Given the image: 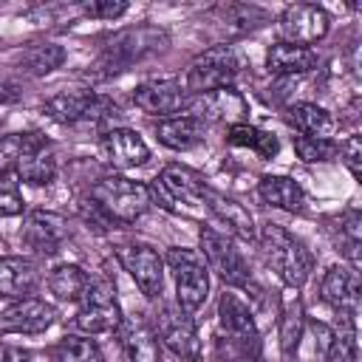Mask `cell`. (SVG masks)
<instances>
[{
  "label": "cell",
  "instance_id": "1",
  "mask_svg": "<svg viewBox=\"0 0 362 362\" xmlns=\"http://www.w3.org/2000/svg\"><path fill=\"white\" fill-rule=\"evenodd\" d=\"M167 31L158 25H133V28H122L113 37H107L102 54L96 57V62L90 65V74L96 79H107L116 76L122 71H127L133 62L147 59L153 54H158L167 45Z\"/></svg>",
  "mask_w": 362,
  "mask_h": 362
},
{
  "label": "cell",
  "instance_id": "2",
  "mask_svg": "<svg viewBox=\"0 0 362 362\" xmlns=\"http://www.w3.org/2000/svg\"><path fill=\"white\" fill-rule=\"evenodd\" d=\"M218 345L229 362H255L260 356V337L252 317V308L232 291H223L218 300Z\"/></svg>",
  "mask_w": 362,
  "mask_h": 362
},
{
  "label": "cell",
  "instance_id": "3",
  "mask_svg": "<svg viewBox=\"0 0 362 362\" xmlns=\"http://www.w3.org/2000/svg\"><path fill=\"white\" fill-rule=\"evenodd\" d=\"M260 249H263V257L266 263L274 269V274L291 286V288H300L308 277H311V269H314V255L308 252V246L291 235L286 226L280 223H266L260 229Z\"/></svg>",
  "mask_w": 362,
  "mask_h": 362
},
{
  "label": "cell",
  "instance_id": "4",
  "mask_svg": "<svg viewBox=\"0 0 362 362\" xmlns=\"http://www.w3.org/2000/svg\"><path fill=\"white\" fill-rule=\"evenodd\" d=\"M243 68H246V57L238 45H226V42L212 45L189 62L181 85L189 96H204L221 88H232V82L240 76Z\"/></svg>",
  "mask_w": 362,
  "mask_h": 362
},
{
  "label": "cell",
  "instance_id": "5",
  "mask_svg": "<svg viewBox=\"0 0 362 362\" xmlns=\"http://www.w3.org/2000/svg\"><path fill=\"white\" fill-rule=\"evenodd\" d=\"M90 201L113 221L130 223L141 218L150 206V187L124 175H107L90 187Z\"/></svg>",
  "mask_w": 362,
  "mask_h": 362
},
{
  "label": "cell",
  "instance_id": "6",
  "mask_svg": "<svg viewBox=\"0 0 362 362\" xmlns=\"http://www.w3.org/2000/svg\"><path fill=\"white\" fill-rule=\"evenodd\" d=\"M173 280H175V303L184 314H192L204 305L209 294V269L204 257L195 249H181L173 246L164 257Z\"/></svg>",
  "mask_w": 362,
  "mask_h": 362
},
{
  "label": "cell",
  "instance_id": "7",
  "mask_svg": "<svg viewBox=\"0 0 362 362\" xmlns=\"http://www.w3.org/2000/svg\"><path fill=\"white\" fill-rule=\"evenodd\" d=\"M45 113L59 122V124H79V122H90V124H102L110 116L119 113V107L107 99L99 96L88 88H76V90H59L45 102Z\"/></svg>",
  "mask_w": 362,
  "mask_h": 362
},
{
  "label": "cell",
  "instance_id": "8",
  "mask_svg": "<svg viewBox=\"0 0 362 362\" xmlns=\"http://www.w3.org/2000/svg\"><path fill=\"white\" fill-rule=\"evenodd\" d=\"M122 308L113 294L110 280H90L88 294L82 297V308L74 317V328L82 331L85 337H99V334H113L122 325Z\"/></svg>",
  "mask_w": 362,
  "mask_h": 362
},
{
  "label": "cell",
  "instance_id": "9",
  "mask_svg": "<svg viewBox=\"0 0 362 362\" xmlns=\"http://www.w3.org/2000/svg\"><path fill=\"white\" fill-rule=\"evenodd\" d=\"M201 252H204L206 269H212L223 283H229V286H249V280H252L249 263L235 249L229 235H223L218 229H209V226L201 229Z\"/></svg>",
  "mask_w": 362,
  "mask_h": 362
},
{
  "label": "cell",
  "instance_id": "10",
  "mask_svg": "<svg viewBox=\"0 0 362 362\" xmlns=\"http://www.w3.org/2000/svg\"><path fill=\"white\" fill-rule=\"evenodd\" d=\"M116 257L124 266V272L133 277L139 291L150 300H156L164 288V257L147 246V243H119Z\"/></svg>",
  "mask_w": 362,
  "mask_h": 362
},
{
  "label": "cell",
  "instance_id": "11",
  "mask_svg": "<svg viewBox=\"0 0 362 362\" xmlns=\"http://www.w3.org/2000/svg\"><path fill=\"white\" fill-rule=\"evenodd\" d=\"M156 337H161V345L175 356V359H201V345L195 325L189 314H184L175 305H161L156 311Z\"/></svg>",
  "mask_w": 362,
  "mask_h": 362
},
{
  "label": "cell",
  "instance_id": "12",
  "mask_svg": "<svg viewBox=\"0 0 362 362\" xmlns=\"http://www.w3.org/2000/svg\"><path fill=\"white\" fill-rule=\"evenodd\" d=\"M189 93L178 79H150L133 90V105L150 116H175L189 107Z\"/></svg>",
  "mask_w": 362,
  "mask_h": 362
},
{
  "label": "cell",
  "instance_id": "13",
  "mask_svg": "<svg viewBox=\"0 0 362 362\" xmlns=\"http://www.w3.org/2000/svg\"><path fill=\"white\" fill-rule=\"evenodd\" d=\"M280 34L286 37V42L291 45H311V42H320L325 34H328V14L320 8V6H311V3H294V6H286L283 14H280Z\"/></svg>",
  "mask_w": 362,
  "mask_h": 362
},
{
  "label": "cell",
  "instance_id": "14",
  "mask_svg": "<svg viewBox=\"0 0 362 362\" xmlns=\"http://www.w3.org/2000/svg\"><path fill=\"white\" fill-rule=\"evenodd\" d=\"M99 153L116 170H133V167H141L150 158V147L130 127H110V130H105L102 139H99Z\"/></svg>",
  "mask_w": 362,
  "mask_h": 362
},
{
  "label": "cell",
  "instance_id": "15",
  "mask_svg": "<svg viewBox=\"0 0 362 362\" xmlns=\"http://www.w3.org/2000/svg\"><path fill=\"white\" fill-rule=\"evenodd\" d=\"M57 311L51 303L25 297L14 300L6 311H0V331L3 334H42L54 325Z\"/></svg>",
  "mask_w": 362,
  "mask_h": 362
},
{
  "label": "cell",
  "instance_id": "16",
  "mask_svg": "<svg viewBox=\"0 0 362 362\" xmlns=\"http://www.w3.org/2000/svg\"><path fill=\"white\" fill-rule=\"evenodd\" d=\"M119 351H122V362H161L158 337L150 328V322L139 314L122 320V325H119Z\"/></svg>",
  "mask_w": 362,
  "mask_h": 362
},
{
  "label": "cell",
  "instance_id": "17",
  "mask_svg": "<svg viewBox=\"0 0 362 362\" xmlns=\"http://www.w3.org/2000/svg\"><path fill=\"white\" fill-rule=\"evenodd\" d=\"M201 204L226 226V232H232V235H238L243 240H255V235H257L255 232V218L243 204H238L235 198H229V195H223V192H218L212 187H204Z\"/></svg>",
  "mask_w": 362,
  "mask_h": 362
},
{
  "label": "cell",
  "instance_id": "18",
  "mask_svg": "<svg viewBox=\"0 0 362 362\" xmlns=\"http://www.w3.org/2000/svg\"><path fill=\"white\" fill-rule=\"evenodd\" d=\"M68 238V223L62 215L57 212H45V209H37V212H28L25 215V223H23V240L42 252V255H51L59 249V243Z\"/></svg>",
  "mask_w": 362,
  "mask_h": 362
},
{
  "label": "cell",
  "instance_id": "19",
  "mask_svg": "<svg viewBox=\"0 0 362 362\" xmlns=\"http://www.w3.org/2000/svg\"><path fill=\"white\" fill-rule=\"evenodd\" d=\"M320 294L337 314L354 317L356 308H359V277H356V272L345 269V266H331L322 277Z\"/></svg>",
  "mask_w": 362,
  "mask_h": 362
},
{
  "label": "cell",
  "instance_id": "20",
  "mask_svg": "<svg viewBox=\"0 0 362 362\" xmlns=\"http://www.w3.org/2000/svg\"><path fill=\"white\" fill-rule=\"evenodd\" d=\"M40 283L37 263L28 257H0V297L25 300Z\"/></svg>",
  "mask_w": 362,
  "mask_h": 362
},
{
  "label": "cell",
  "instance_id": "21",
  "mask_svg": "<svg viewBox=\"0 0 362 362\" xmlns=\"http://www.w3.org/2000/svg\"><path fill=\"white\" fill-rule=\"evenodd\" d=\"M204 130H206L204 119H198L189 110H184L178 116H167V119H161L156 124L158 141L164 147H170V150H189V147H195L204 139Z\"/></svg>",
  "mask_w": 362,
  "mask_h": 362
},
{
  "label": "cell",
  "instance_id": "22",
  "mask_svg": "<svg viewBox=\"0 0 362 362\" xmlns=\"http://www.w3.org/2000/svg\"><path fill=\"white\" fill-rule=\"evenodd\" d=\"M320 65L317 51L305 48V45H291V42H274L266 54V68L277 76H297V74H308Z\"/></svg>",
  "mask_w": 362,
  "mask_h": 362
},
{
  "label": "cell",
  "instance_id": "23",
  "mask_svg": "<svg viewBox=\"0 0 362 362\" xmlns=\"http://www.w3.org/2000/svg\"><path fill=\"white\" fill-rule=\"evenodd\" d=\"M286 119H288V124L294 130H300V136H311V139H331L334 130H337V119L325 107H320L314 102L291 105Z\"/></svg>",
  "mask_w": 362,
  "mask_h": 362
},
{
  "label": "cell",
  "instance_id": "24",
  "mask_svg": "<svg viewBox=\"0 0 362 362\" xmlns=\"http://www.w3.org/2000/svg\"><path fill=\"white\" fill-rule=\"evenodd\" d=\"M57 175V158H54V150L48 147L45 136L37 139V144L23 156V161L17 164V178L25 181V184H34V187H42V184H51Z\"/></svg>",
  "mask_w": 362,
  "mask_h": 362
},
{
  "label": "cell",
  "instance_id": "25",
  "mask_svg": "<svg viewBox=\"0 0 362 362\" xmlns=\"http://www.w3.org/2000/svg\"><path fill=\"white\" fill-rule=\"evenodd\" d=\"M257 192L269 206L286 209V212H300L305 204L303 187L288 175H263L257 184Z\"/></svg>",
  "mask_w": 362,
  "mask_h": 362
},
{
  "label": "cell",
  "instance_id": "26",
  "mask_svg": "<svg viewBox=\"0 0 362 362\" xmlns=\"http://www.w3.org/2000/svg\"><path fill=\"white\" fill-rule=\"evenodd\" d=\"M48 288L62 303H79L90 288V274L76 263H59L48 274Z\"/></svg>",
  "mask_w": 362,
  "mask_h": 362
},
{
  "label": "cell",
  "instance_id": "27",
  "mask_svg": "<svg viewBox=\"0 0 362 362\" xmlns=\"http://www.w3.org/2000/svg\"><path fill=\"white\" fill-rule=\"evenodd\" d=\"M65 62V48L57 42H31L17 54V68L28 76H45Z\"/></svg>",
  "mask_w": 362,
  "mask_h": 362
},
{
  "label": "cell",
  "instance_id": "28",
  "mask_svg": "<svg viewBox=\"0 0 362 362\" xmlns=\"http://www.w3.org/2000/svg\"><path fill=\"white\" fill-rule=\"evenodd\" d=\"M212 17L218 23H223L226 31H249V28H257L269 20V14L257 6H246V3H226V6H218L212 11Z\"/></svg>",
  "mask_w": 362,
  "mask_h": 362
},
{
  "label": "cell",
  "instance_id": "29",
  "mask_svg": "<svg viewBox=\"0 0 362 362\" xmlns=\"http://www.w3.org/2000/svg\"><path fill=\"white\" fill-rule=\"evenodd\" d=\"M198 99H201V110H204V113H198V119H238L246 107L240 93L232 88H221V90L204 93Z\"/></svg>",
  "mask_w": 362,
  "mask_h": 362
},
{
  "label": "cell",
  "instance_id": "30",
  "mask_svg": "<svg viewBox=\"0 0 362 362\" xmlns=\"http://www.w3.org/2000/svg\"><path fill=\"white\" fill-rule=\"evenodd\" d=\"M229 144L255 150L260 158H272L277 153V139L272 133H266L260 127H252V124H243V122H235L229 127Z\"/></svg>",
  "mask_w": 362,
  "mask_h": 362
},
{
  "label": "cell",
  "instance_id": "31",
  "mask_svg": "<svg viewBox=\"0 0 362 362\" xmlns=\"http://www.w3.org/2000/svg\"><path fill=\"white\" fill-rule=\"evenodd\" d=\"M328 362H356V325L354 317L339 314V325L331 328V345L325 351Z\"/></svg>",
  "mask_w": 362,
  "mask_h": 362
},
{
  "label": "cell",
  "instance_id": "32",
  "mask_svg": "<svg viewBox=\"0 0 362 362\" xmlns=\"http://www.w3.org/2000/svg\"><path fill=\"white\" fill-rule=\"evenodd\" d=\"M57 356L59 362H105L99 345L90 337H76V334H68L59 339Z\"/></svg>",
  "mask_w": 362,
  "mask_h": 362
},
{
  "label": "cell",
  "instance_id": "33",
  "mask_svg": "<svg viewBox=\"0 0 362 362\" xmlns=\"http://www.w3.org/2000/svg\"><path fill=\"white\" fill-rule=\"evenodd\" d=\"M294 153L308 161V164H317V161H334L339 147L334 144V139H311V136H294Z\"/></svg>",
  "mask_w": 362,
  "mask_h": 362
},
{
  "label": "cell",
  "instance_id": "34",
  "mask_svg": "<svg viewBox=\"0 0 362 362\" xmlns=\"http://www.w3.org/2000/svg\"><path fill=\"white\" fill-rule=\"evenodd\" d=\"M359 226H362V218L356 209H348L339 218V249L351 257L354 266L359 263Z\"/></svg>",
  "mask_w": 362,
  "mask_h": 362
},
{
  "label": "cell",
  "instance_id": "35",
  "mask_svg": "<svg viewBox=\"0 0 362 362\" xmlns=\"http://www.w3.org/2000/svg\"><path fill=\"white\" fill-rule=\"evenodd\" d=\"M300 337H303V308L300 305H291L283 317V328H280V348L286 356H291L300 345Z\"/></svg>",
  "mask_w": 362,
  "mask_h": 362
},
{
  "label": "cell",
  "instance_id": "36",
  "mask_svg": "<svg viewBox=\"0 0 362 362\" xmlns=\"http://www.w3.org/2000/svg\"><path fill=\"white\" fill-rule=\"evenodd\" d=\"M23 212V195L17 175H0V218L20 215Z\"/></svg>",
  "mask_w": 362,
  "mask_h": 362
},
{
  "label": "cell",
  "instance_id": "37",
  "mask_svg": "<svg viewBox=\"0 0 362 362\" xmlns=\"http://www.w3.org/2000/svg\"><path fill=\"white\" fill-rule=\"evenodd\" d=\"M127 11V3L122 0H99V3H88L85 6V14L88 17H99V20H116Z\"/></svg>",
  "mask_w": 362,
  "mask_h": 362
},
{
  "label": "cell",
  "instance_id": "38",
  "mask_svg": "<svg viewBox=\"0 0 362 362\" xmlns=\"http://www.w3.org/2000/svg\"><path fill=\"white\" fill-rule=\"evenodd\" d=\"M342 158H345V164H348V170H351V175L354 178H359L362 175V167H359V156H362V141H359V136H351L345 144H342Z\"/></svg>",
  "mask_w": 362,
  "mask_h": 362
},
{
  "label": "cell",
  "instance_id": "39",
  "mask_svg": "<svg viewBox=\"0 0 362 362\" xmlns=\"http://www.w3.org/2000/svg\"><path fill=\"white\" fill-rule=\"evenodd\" d=\"M0 362H28V356L20 348H14V345L0 342Z\"/></svg>",
  "mask_w": 362,
  "mask_h": 362
},
{
  "label": "cell",
  "instance_id": "40",
  "mask_svg": "<svg viewBox=\"0 0 362 362\" xmlns=\"http://www.w3.org/2000/svg\"><path fill=\"white\" fill-rule=\"evenodd\" d=\"M175 359V356H173ZM175 362H201V359H175Z\"/></svg>",
  "mask_w": 362,
  "mask_h": 362
}]
</instances>
